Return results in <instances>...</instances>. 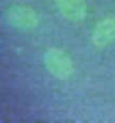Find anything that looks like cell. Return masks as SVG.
<instances>
[{"instance_id":"obj_1","label":"cell","mask_w":115,"mask_h":123,"mask_svg":"<svg viewBox=\"0 0 115 123\" xmlns=\"http://www.w3.org/2000/svg\"><path fill=\"white\" fill-rule=\"evenodd\" d=\"M43 62L47 72L56 79L68 80L75 73V64L72 58L58 47H50L43 55Z\"/></svg>"},{"instance_id":"obj_2","label":"cell","mask_w":115,"mask_h":123,"mask_svg":"<svg viewBox=\"0 0 115 123\" xmlns=\"http://www.w3.org/2000/svg\"><path fill=\"white\" fill-rule=\"evenodd\" d=\"M7 22L18 30H34L39 25V16L29 6L16 4L7 10Z\"/></svg>"},{"instance_id":"obj_3","label":"cell","mask_w":115,"mask_h":123,"mask_svg":"<svg viewBox=\"0 0 115 123\" xmlns=\"http://www.w3.org/2000/svg\"><path fill=\"white\" fill-rule=\"evenodd\" d=\"M91 41L95 47L104 49L115 42V16H107L97 22L92 30Z\"/></svg>"},{"instance_id":"obj_4","label":"cell","mask_w":115,"mask_h":123,"mask_svg":"<svg viewBox=\"0 0 115 123\" xmlns=\"http://www.w3.org/2000/svg\"><path fill=\"white\" fill-rule=\"evenodd\" d=\"M56 6L62 16L72 22H81L87 16V4L84 0H56Z\"/></svg>"}]
</instances>
